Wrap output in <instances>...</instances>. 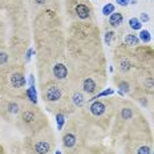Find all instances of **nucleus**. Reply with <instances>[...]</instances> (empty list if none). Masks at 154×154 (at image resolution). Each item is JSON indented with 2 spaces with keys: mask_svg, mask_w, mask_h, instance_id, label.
Instances as JSON below:
<instances>
[{
  "mask_svg": "<svg viewBox=\"0 0 154 154\" xmlns=\"http://www.w3.org/2000/svg\"><path fill=\"white\" fill-rule=\"evenodd\" d=\"M33 105L35 104H32V106L25 105L24 108H21L20 113H19V120L25 128H29L33 131H36L35 129H38L41 126L40 121L44 120V118L40 112L37 110V108H33Z\"/></svg>",
  "mask_w": 154,
  "mask_h": 154,
  "instance_id": "nucleus-1",
  "label": "nucleus"
},
{
  "mask_svg": "<svg viewBox=\"0 0 154 154\" xmlns=\"http://www.w3.org/2000/svg\"><path fill=\"white\" fill-rule=\"evenodd\" d=\"M129 27L134 31H141L142 23H141V20L138 17H131V19H129Z\"/></svg>",
  "mask_w": 154,
  "mask_h": 154,
  "instance_id": "nucleus-18",
  "label": "nucleus"
},
{
  "mask_svg": "<svg viewBox=\"0 0 154 154\" xmlns=\"http://www.w3.org/2000/svg\"><path fill=\"white\" fill-rule=\"evenodd\" d=\"M138 43H140V38H138V36H136V35L129 33L125 36V45L136 47V45H138Z\"/></svg>",
  "mask_w": 154,
  "mask_h": 154,
  "instance_id": "nucleus-16",
  "label": "nucleus"
},
{
  "mask_svg": "<svg viewBox=\"0 0 154 154\" xmlns=\"http://www.w3.org/2000/svg\"><path fill=\"white\" fill-rule=\"evenodd\" d=\"M25 94H27V98L29 100L31 104H37V93H36V88L35 85H29L25 91Z\"/></svg>",
  "mask_w": 154,
  "mask_h": 154,
  "instance_id": "nucleus-12",
  "label": "nucleus"
},
{
  "mask_svg": "<svg viewBox=\"0 0 154 154\" xmlns=\"http://www.w3.org/2000/svg\"><path fill=\"white\" fill-rule=\"evenodd\" d=\"M29 85H35V76L29 75Z\"/></svg>",
  "mask_w": 154,
  "mask_h": 154,
  "instance_id": "nucleus-28",
  "label": "nucleus"
},
{
  "mask_svg": "<svg viewBox=\"0 0 154 154\" xmlns=\"http://www.w3.org/2000/svg\"><path fill=\"white\" fill-rule=\"evenodd\" d=\"M130 91L131 88L129 81H126V80H120L118 81V92H122L125 94V93H130Z\"/></svg>",
  "mask_w": 154,
  "mask_h": 154,
  "instance_id": "nucleus-17",
  "label": "nucleus"
},
{
  "mask_svg": "<svg viewBox=\"0 0 154 154\" xmlns=\"http://www.w3.org/2000/svg\"><path fill=\"white\" fill-rule=\"evenodd\" d=\"M81 88L85 94H94L96 91L98 89V84L94 80V77H85V79L82 80Z\"/></svg>",
  "mask_w": 154,
  "mask_h": 154,
  "instance_id": "nucleus-7",
  "label": "nucleus"
},
{
  "mask_svg": "<svg viewBox=\"0 0 154 154\" xmlns=\"http://www.w3.org/2000/svg\"><path fill=\"white\" fill-rule=\"evenodd\" d=\"M152 152V149H150V146L147 145H142L138 147V150H137V154H150Z\"/></svg>",
  "mask_w": 154,
  "mask_h": 154,
  "instance_id": "nucleus-22",
  "label": "nucleus"
},
{
  "mask_svg": "<svg viewBox=\"0 0 154 154\" xmlns=\"http://www.w3.org/2000/svg\"><path fill=\"white\" fill-rule=\"evenodd\" d=\"M88 109H89V113H91L93 117L101 118V117H104V116L108 113L109 105H108L105 101L96 100V101H92V102H91V105H89Z\"/></svg>",
  "mask_w": 154,
  "mask_h": 154,
  "instance_id": "nucleus-4",
  "label": "nucleus"
},
{
  "mask_svg": "<svg viewBox=\"0 0 154 154\" xmlns=\"http://www.w3.org/2000/svg\"><path fill=\"white\" fill-rule=\"evenodd\" d=\"M138 38L142 43H150L152 41V35H150V32L149 31H146V29H141V32H140V36H138Z\"/></svg>",
  "mask_w": 154,
  "mask_h": 154,
  "instance_id": "nucleus-19",
  "label": "nucleus"
},
{
  "mask_svg": "<svg viewBox=\"0 0 154 154\" xmlns=\"http://www.w3.org/2000/svg\"><path fill=\"white\" fill-rule=\"evenodd\" d=\"M52 150V143L44 137H38L32 142V152L35 154H49Z\"/></svg>",
  "mask_w": 154,
  "mask_h": 154,
  "instance_id": "nucleus-5",
  "label": "nucleus"
},
{
  "mask_svg": "<svg viewBox=\"0 0 154 154\" xmlns=\"http://www.w3.org/2000/svg\"><path fill=\"white\" fill-rule=\"evenodd\" d=\"M116 3H118L121 7H128L130 4V0H116Z\"/></svg>",
  "mask_w": 154,
  "mask_h": 154,
  "instance_id": "nucleus-26",
  "label": "nucleus"
},
{
  "mask_svg": "<svg viewBox=\"0 0 154 154\" xmlns=\"http://www.w3.org/2000/svg\"><path fill=\"white\" fill-rule=\"evenodd\" d=\"M35 2H36L37 4H44V3H45L47 0H35Z\"/></svg>",
  "mask_w": 154,
  "mask_h": 154,
  "instance_id": "nucleus-29",
  "label": "nucleus"
},
{
  "mask_svg": "<svg viewBox=\"0 0 154 154\" xmlns=\"http://www.w3.org/2000/svg\"><path fill=\"white\" fill-rule=\"evenodd\" d=\"M4 81H5V84H7V88L5 89L12 91L15 94L23 91L25 88V84H27L24 73L21 72V70H16V69L9 70L4 77Z\"/></svg>",
  "mask_w": 154,
  "mask_h": 154,
  "instance_id": "nucleus-3",
  "label": "nucleus"
},
{
  "mask_svg": "<svg viewBox=\"0 0 154 154\" xmlns=\"http://www.w3.org/2000/svg\"><path fill=\"white\" fill-rule=\"evenodd\" d=\"M8 61V54L5 52H0V65H4Z\"/></svg>",
  "mask_w": 154,
  "mask_h": 154,
  "instance_id": "nucleus-23",
  "label": "nucleus"
},
{
  "mask_svg": "<svg viewBox=\"0 0 154 154\" xmlns=\"http://www.w3.org/2000/svg\"><path fill=\"white\" fill-rule=\"evenodd\" d=\"M54 154H61V152H60V150H56V153Z\"/></svg>",
  "mask_w": 154,
  "mask_h": 154,
  "instance_id": "nucleus-30",
  "label": "nucleus"
},
{
  "mask_svg": "<svg viewBox=\"0 0 154 154\" xmlns=\"http://www.w3.org/2000/svg\"><path fill=\"white\" fill-rule=\"evenodd\" d=\"M33 53H35L33 48H29V49L27 51V53H25V61H29L31 57H32V54H33Z\"/></svg>",
  "mask_w": 154,
  "mask_h": 154,
  "instance_id": "nucleus-25",
  "label": "nucleus"
},
{
  "mask_svg": "<svg viewBox=\"0 0 154 154\" xmlns=\"http://www.w3.org/2000/svg\"><path fill=\"white\" fill-rule=\"evenodd\" d=\"M133 113H134V110H133V108H131V106H124L120 110V118H121V121H129V120H131V117H133Z\"/></svg>",
  "mask_w": 154,
  "mask_h": 154,
  "instance_id": "nucleus-13",
  "label": "nucleus"
},
{
  "mask_svg": "<svg viewBox=\"0 0 154 154\" xmlns=\"http://www.w3.org/2000/svg\"><path fill=\"white\" fill-rule=\"evenodd\" d=\"M113 93H114V91H113L112 88H106V89H104L102 92L97 93V94H94L92 98H88V102L96 101V100H98V98H101V97H109V96H112Z\"/></svg>",
  "mask_w": 154,
  "mask_h": 154,
  "instance_id": "nucleus-14",
  "label": "nucleus"
},
{
  "mask_svg": "<svg viewBox=\"0 0 154 154\" xmlns=\"http://www.w3.org/2000/svg\"><path fill=\"white\" fill-rule=\"evenodd\" d=\"M70 102H72L75 106L77 108H81L82 105L86 102V98H85V96H84V92H79V91H76V92H73V94L70 96Z\"/></svg>",
  "mask_w": 154,
  "mask_h": 154,
  "instance_id": "nucleus-10",
  "label": "nucleus"
},
{
  "mask_svg": "<svg viewBox=\"0 0 154 154\" xmlns=\"http://www.w3.org/2000/svg\"><path fill=\"white\" fill-rule=\"evenodd\" d=\"M66 122V114L64 112H57L56 113V125H57V130H63L64 125Z\"/></svg>",
  "mask_w": 154,
  "mask_h": 154,
  "instance_id": "nucleus-15",
  "label": "nucleus"
},
{
  "mask_svg": "<svg viewBox=\"0 0 154 154\" xmlns=\"http://www.w3.org/2000/svg\"><path fill=\"white\" fill-rule=\"evenodd\" d=\"M124 21V15L121 12H113L110 16H109V24L112 27H120Z\"/></svg>",
  "mask_w": 154,
  "mask_h": 154,
  "instance_id": "nucleus-11",
  "label": "nucleus"
},
{
  "mask_svg": "<svg viewBox=\"0 0 154 154\" xmlns=\"http://www.w3.org/2000/svg\"><path fill=\"white\" fill-rule=\"evenodd\" d=\"M113 32H106V35H105V44L106 45H110L112 43V38H113Z\"/></svg>",
  "mask_w": 154,
  "mask_h": 154,
  "instance_id": "nucleus-24",
  "label": "nucleus"
},
{
  "mask_svg": "<svg viewBox=\"0 0 154 154\" xmlns=\"http://www.w3.org/2000/svg\"><path fill=\"white\" fill-rule=\"evenodd\" d=\"M153 154H154V153H153Z\"/></svg>",
  "mask_w": 154,
  "mask_h": 154,
  "instance_id": "nucleus-31",
  "label": "nucleus"
},
{
  "mask_svg": "<svg viewBox=\"0 0 154 154\" xmlns=\"http://www.w3.org/2000/svg\"><path fill=\"white\" fill-rule=\"evenodd\" d=\"M143 88L147 89V91H152L154 88V79L153 77H146L145 82H143Z\"/></svg>",
  "mask_w": 154,
  "mask_h": 154,
  "instance_id": "nucleus-21",
  "label": "nucleus"
},
{
  "mask_svg": "<svg viewBox=\"0 0 154 154\" xmlns=\"http://www.w3.org/2000/svg\"><path fill=\"white\" fill-rule=\"evenodd\" d=\"M141 23H147V21H149V16H147V14H145V12H142V14H141Z\"/></svg>",
  "mask_w": 154,
  "mask_h": 154,
  "instance_id": "nucleus-27",
  "label": "nucleus"
},
{
  "mask_svg": "<svg viewBox=\"0 0 154 154\" xmlns=\"http://www.w3.org/2000/svg\"><path fill=\"white\" fill-rule=\"evenodd\" d=\"M43 100L49 105L60 104L64 100L63 86H60L56 81H49L43 86Z\"/></svg>",
  "mask_w": 154,
  "mask_h": 154,
  "instance_id": "nucleus-2",
  "label": "nucleus"
},
{
  "mask_svg": "<svg viewBox=\"0 0 154 154\" xmlns=\"http://www.w3.org/2000/svg\"><path fill=\"white\" fill-rule=\"evenodd\" d=\"M75 14L77 15L79 19L86 20V19L91 17V8L84 2H79L77 4H75Z\"/></svg>",
  "mask_w": 154,
  "mask_h": 154,
  "instance_id": "nucleus-8",
  "label": "nucleus"
},
{
  "mask_svg": "<svg viewBox=\"0 0 154 154\" xmlns=\"http://www.w3.org/2000/svg\"><path fill=\"white\" fill-rule=\"evenodd\" d=\"M116 7H114V4H112V3H108V4H105L104 7H102V15H105V16H110L114 11Z\"/></svg>",
  "mask_w": 154,
  "mask_h": 154,
  "instance_id": "nucleus-20",
  "label": "nucleus"
},
{
  "mask_svg": "<svg viewBox=\"0 0 154 154\" xmlns=\"http://www.w3.org/2000/svg\"><path fill=\"white\" fill-rule=\"evenodd\" d=\"M52 73H53V77L56 80L64 81V80H66V77H68V68H66L65 64L57 63L52 66Z\"/></svg>",
  "mask_w": 154,
  "mask_h": 154,
  "instance_id": "nucleus-6",
  "label": "nucleus"
},
{
  "mask_svg": "<svg viewBox=\"0 0 154 154\" xmlns=\"http://www.w3.org/2000/svg\"><path fill=\"white\" fill-rule=\"evenodd\" d=\"M77 143V136L73 131H66V133H64L63 136V145L64 147H66V149H72V147H75Z\"/></svg>",
  "mask_w": 154,
  "mask_h": 154,
  "instance_id": "nucleus-9",
  "label": "nucleus"
}]
</instances>
